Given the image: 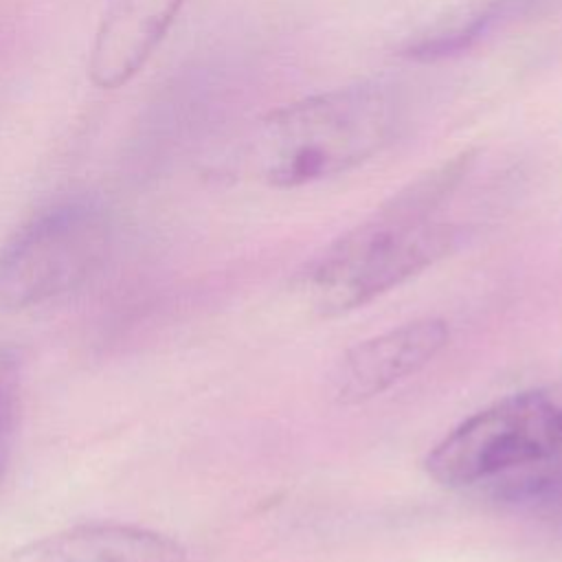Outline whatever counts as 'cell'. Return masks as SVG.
<instances>
[{"instance_id": "4", "label": "cell", "mask_w": 562, "mask_h": 562, "mask_svg": "<svg viewBox=\"0 0 562 562\" xmlns=\"http://www.w3.org/2000/svg\"><path fill=\"white\" fill-rule=\"evenodd\" d=\"M562 450V380L514 393L454 426L428 452V476L448 487L527 468Z\"/></svg>"}, {"instance_id": "10", "label": "cell", "mask_w": 562, "mask_h": 562, "mask_svg": "<svg viewBox=\"0 0 562 562\" xmlns=\"http://www.w3.org/2000/svg\"><path fill=\"white\" fill-rule=\"evenodd\" d=\"M22 371L20 360L7 347H0V481L4 476L20 413Z\"/></svg>"}, {"instance_id": "7", "label": "cell", "mask_w": 562, "mask_h": 562, "mask_svg": "<svg viewBox=\"0 0 562 562\" xmlns=\"http://www.w3.org/2000/svg\"><path fill=\"white\" fill-rule=\"evenodd\" d=\"M15 562H187V549L149 527L83 522L31 542Z\"/></svg>"}, {"instance_id": "1", "label": "cell", "mask_w": 562, "mask_h": 562, "mask_svg": "<svg viewBox=\"0 0 562 562\" xmlns=\"http://www.w3.org/2000/svg\"><path fill=\"white\" fill-rule=\"evenodd\" d=\"M479 156L470 147L446 158L331 241L303 274L312 310L325 318L353 312L448 257L465 231L437 215L472 176Z\"/></svg>"}, {"instance_id": "3", "label": "cell", "mask_w": 562, "mask_h": 562, "mask_svg": "<svg viewBox=\"0 0 562 562\" xmlns=\"http://www.w3.org/2000/svg\"><path fill=\"white\" fill-rule=\"evenodd\" d=\"M112 246L108 211L88 198L55 202L0 246V307L29 310L83 285Z\"/></svg>"}, {"instance_id": "2", "label": "cell", "mask_w": 562, "mask_h": 562, "mask_svg": "<svg viewBox=\"0 0 562 562\" xmlns=\"http://www.w3.org/2000/svg\"><path fill=\"white\" fill-rule=\"evenodd\" d=\"M402 125V101L380 81H358L285 103L255 138V162L279 189L312 184L380 154Z\"/></svg>"}, {"instance_id": "5", "label": "cell", "mask_w": 562, "mask_h": 562, "mask_svg": "<svg viewBox=\"0 0 562 562\" xmlns=\"http://www.w3.org/2000/svg\"><path fill=\"white\" fill-rule=\"evenodd\" d=\"M450 340L443 318H417L353 345L334 371V395L367 402L422 371Z\"/></svg>"}, {"instance_id": "8", "label": "cell", "mask_w": 562, "mask_h": 562, "mask_svg": "<svg viewBox=\"0 0 562 562\" xmlns=\"http://www.w3.org/2000/svg\"><path fill=\"white\" fill-rule=\"evenodd\" d=\"M542 2L547 0H463L411 35L400 46V55L417 64L459 57L516 24Z\"/></svg>"}, {"instance_id": "6", "label": "cell", "mask_w": 562, "mask_h": 562, "mask_svg": "<svg viewBox=\"0 0 562 562\" xmlns=\"http://www.w3.org/2000/svg\"><path fill=\"white\" fill-rule=\"evenodd\" d=\"M184 0H112L97 29L88 75L103 90L127 83L167 35Z\"/></svg>"}, {"instance_id": "9", "label": "cell", "mask_w": 562, "mask_h": 562, "mask_svg": "<svg viewBox=\"0 0 562 562\" xmlns=\"http://www.w3.org/2000/svg\"><path fill=\"white\" fill-rule=\"evenodd\" d=\"M518 476H507L496 490V498L562 529V457H549L527 465Z\"/></svg>"}]
</instances>
